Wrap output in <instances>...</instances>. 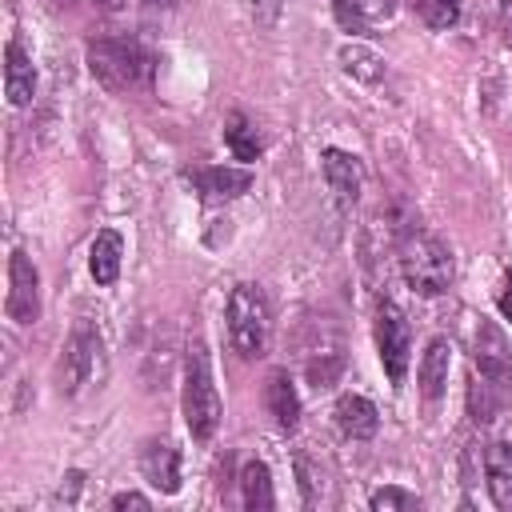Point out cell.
I'll list each match as a JSON object with an SVG mask.
<instances>
[{"mask_svg": "<svg viewBox=\"0 0 512 512\" xmlns=\"http://www.w3.org/2000/svg\"><path fill=\"white\" fill-rule=\"evenodd\" d=\"M112 508H148V496H140V492H116L112 496Z\"/></svg>", "mask_w": 512, "mask_h": 512, "instance_id": "cell-26", "label": "cell"}, {"mask_svg": "<svg viewBox=\"0 0 512 512\" xmlns=\"http://www.w3.org/2000/svg\"><path fill=\"white\" fill-rule=\"evenodd\" d=\"M148 4H164V8H172V4H176V0H148Z\"/></svg>", "mask_w": 512, "mask_h": 512, "instance_id": "cell-28", "label": "cell"}, {"mask_svg": "<svg viewBox=\"0 0 512 512\" xmlns=\"http://www.w3.org/2000/svg\"><path fill=\"white\" fill-rule=\"evenodd\" d=\"M4 312L16 324H32L40 316V272L24 252L8 256V296H4Z\"/></svg>", "mask_w": 512, "mask_h": 512, "instance_id": "cell-7", "label": "cell"}, {"mask_svg": "<svg viewBox=\"0 0 512 512\" xmlns=\"http://www.w3.org/2000/svg\"><path fill=\"white\" fill-rule=\"evenodd\" d=\"M340 64H344V72L356 76L360 84H380V80H384V60H380L372 48L344 44V48H340Z\"/></svg>", "mask_w": 512, "mask_h": 512, "instance_id": "cell-20", "label": "cell"}, {"mask_svg": "<svg viewBox=\"0 0 512 512\" xmlns=\"http://www.w3.org/2000/svg\"><path fill=\"white\" fill-rule=\"evenodd\" d=\"M240 500H244L248 512H268L276 504L272 472H268L264 460H244V468H240Z\"/></svg>", "mask_w": 512, "mask_h": 512, "instance_id": "cell-18", "label": "cell"}, {"mask_svg": "<svg viewBox=\"0 0 512 512\" xmlns=\"http://www.w3.org/2000/svg\"><path fill=\"white\" fill-rule=\"evenodd\" d=\"M504 32H508V40H512V0H504Z\"/></svg>", "mask_w": 512, "mask_h": 512, "instance_id": "cell-27", "label": "cell"}, {"mask_svg": "<svg viewBox=\"0 0 512 512\" xmlns=\"http://www.w3.org/2000/svg\"><path fill=\"white\" fill-rule=\"evenodd\" d=\"M400 276L416 296H440L452 284V252L440 236L416 232L400 248Z\"/></svg>", "mask_w": 512, "mask_h": 512, "instance_id": "cell-5", "label": "cell"}, {"mask_svg": "<svg viewBox=\"0 0 512 512\" xmlns=\"http://www.w3.org/2000/svg\"><path fill=\"white\" fill-rule=\"evenodd\" d=\"M140 472H144V480H148L156 492H164V496L180 492V452H176V444L152 440V444L144 448V456H140Z\"/></svg>", "mask_w": 512, "mask_h": 512, "instance_id": "cell-12", "label": "cell"}, {"mask_svg": "<svg viewBox=\"0 0 512 512\" xmlns=\"http://www.w3.org/2000/svg\"><path fill=\"white\" fill-rule=\"evenodd\" d=\"M4 92H8V104L24 108L36 92V68H32V56L20 48V40H8L4 48Z\"/></svg>", "mask_w": 512, "mask_h": 512, "instance_id": "cell-14", "label": "cell"}, {"mask_svg": "<svg viewBox=\"0 0 512 512\" xmlns=\"http://www.w3.org/2000/svg\"><path fill=\"white\" fill-rule=\"evenodd\" d=\"M228 336H232V348L244 356V360H256L268 352V336H272V312H268V300L256 284H236L228 292Z\"/></svg>", "mask_w": 512, "mask_h": 512, "instance_id": "cell-4", "label": "cell"}, {"mask_svg": "<svg viewBox=\"0 0 512 512\" xmlns=\"http://www.w3.org/2000/svg\"><path fill=\"white\" fill-rule=\"evenodd\" d=\"M332 420L336 428L348 436V440H372L376 428H380V416H376V404L360 392H344L332 408Z\"/></svg>", "mask_w": 512, "mask_h": 512, "instance_id": "cell-11", "label": "cell"}, {"mask_svg": "<svg viewBox=\"0 0 512 512\" xmlns=\"http://www.w3.org/2000/svg\"><path fill=\"white\" fill-rule=\"evenodd\" d=\"M472 364L488 384H512V344L504 336L500 324L484 320L476 324V340H472Z\"/></svg>", "mask_w": 512, "mask_h": 512, "instance_id": "cell-8", "label": "cell"}, {"mask_svg": "<svg viewBox=\"0 0 512 512\" xmlns=\"http://www.w3.org/2000/svg\"><path fill=\"white\" fill-rule=\"evenodd\" d=\"M352 4H356V8H360L368 20H372V24L392 16V0H352Z\"/></svg>", "mask_w": 512, "mask_h": 512, "instance_id": "cell-24", "label": "cell"}, {"mask_svg": "<svg viewBox=\"0 0 512 512\" xmlns=\"http://www.w3.org/2000/svg\"><path fill=\"white\" fill-rule=\"evenodd\" d=\"M120 256H124L120 232H112V228L96 232V240H92V248H88V272H92V280H96V284H116V276H120Z\"/></svg>", "mask_w": 512, "mask_h": 512, "instance_id": "cell-17", "label": "cell"}, {"mask_svg": "<svg viewBox=\"0 0 512 512\" xmlns=\"http://www.w3.org/2000/svg\"><path fill=\"white\" fill-rule=\"evenodd\" d=\"M368 504L376 512H408V508H416V496L404 492V488H380V492H372Z\"/></svg>", "mask_w": 512, "mask_h": 512, "instance_id": "cell-23", "label": "cell"}, {"mask_svg": "<svg viewBox=\"0 0 512 512\" xmlns=\"http://www.w3.org/2000/svg\"><path fill=\"white\" fill-rule=\"evenodd\" d=\"M496 308L504 312V320H512V268L504 272V284H500V292H496Z\"/></svg>", "mask_w": 512, "mask_h": 512, "instance_id": "cell-25", "label": "cell"}, {"mask_svg": "<svg viewBox=\"0 0 512 512\" xmlns=\"http://www.w3.org/2000/svg\"><path fill=\"white\" fill-rule=\"evenodd\" d=\"M376 348H380V364L388 380L400 388L408 376V360H412V328L392 300L376 304Z\"/></svg>", "mask_w": 512, "mask_h": 512, "instance_id": "cell-6", "label": "cell"}, {"mask_svg": "<svg viewBox=\"0 0 512 512\" xmlns=\"http://www.w3.org/2000/svg\"><path fill=\"white\" fill-rule=\"evenodd\" d=\"M448 368H452V344L444 336H432L424 356H420V368H416V380H420V396L424 400H440L444 388H448Z\"/></svg>", "mask_w": 512, "mask_h": 512, "instance_id": "cell-13", "label": "cell"}, {"mask_svg": "<svg viewBox=\"0 0 512 512\" xmlns=\"http://www.w3.org/2000/svg\"><path fill=\"white\" fill-rule=\"evenodd\" d=\"M180 404H184V424H188L192 440H208L216 432L224 408H220L212 360H208V348H204L200 336L184 352V392H180Z\"/></svg>", "mask_w": 512, "mask_h": 512, "instance_id": "cell-1", "label": "cell"}, {"mask_svg": "<svg viewBox=\"0 0 512 512\" xmlns=\"http://www.w3.org/2000/svg\"><path fill=\"white\" fill-rule=\"evenodd\" d=\"M320 164H324V180H328L332 196H336L344 208H352V204L360 200V188H364V168H360V160H356L352 152H344V148H324V152H320Z\"/></svg>", "mask_w": 512, "mask_h": 512, "instance_id": "cell-9", "label": "cell"}, {"mask_svg": "<svg viewBox=\"0 0 512 512\" xmlns=\"http://www.w3.org/2000/svg\"><path fill=\"white\" fill-rule=\"evenodd\" d=\"M108 376V352H104V336L92 324H76L72 336L64 340L60 364H56V388L60 396H80L88 388H100Z\"/></svg>", "mask_w": 512, "mask_h": 512, "instance_id": "cell-2", "label": "cell"}, {"mask_svg": "<svg viewBox=\"0 0 512 512\" xmlns=\"http://www.w3.org/2000/svg\"><path fill=\"white\" fill-rule=\"evenodd\" d=\"M264 404H268L272 420L284 432H292L300 424V396H296V384H292V376L284 368H272L268 372V380H264Z\"/></svg>", "mask_w": 512, "mask_h": 512, "instance_id": "cell-15", "label": "cell"}, {"mask_svg": "<svg viewBox=\"0 0 512 512\" xmlns=\"http://www.w3.org/2000/svg\"><path fill=\"white\" fill-rule=\"evenodd\" d=\"M332 12H336V20H340L344 32H352V36H368L372 32V20L352 0H332Z\"/></svg>", "mask_w": 512, "mask_h": 512, "instance_id": "cell-22", "label": "cell"}, {"mask_svg": "<svg viewBox=\"0 0 512 512\" xmlns=\"http://www.w3.org/2000/svg\"><path fill=\"white\" fill-rule=\"evenodd\" d=\"M88 68L108 92H128L148 80L152 56L132 36H104L88 44Z\"/></svg>", "mask_w": 512, "mask_h": 512, "instance_id": "cell-3", "label": "cell"}, {"mask_svg": "<svg viewBox=\"0 0 512 512\" xmlns=\"http://www.w3.org/2000/svg\"><path fill=\"white\" fill-rule=\"evenodd\" d=\"M224 144H228V152H232L236 160H244V164H252V160L264 152V140H260L256 124H252L244 112H232V116L224 120Z\"/></svg>", "mask_w": 512, "mask_h": 512, "instance_id": "cell-19", "label": "cell"}, {"mask_svg": "<svg viewBox=\"0 0 512 512\" xmlns=\"http://www.w3.org/2000/svg\"><path fill=\"white\" fill-rule=\"evenodd\" d=\"M412 8L424 16L432 28H452L460 20V0H412Z\"/></svg>", "mask_w": 512, "mask_h": 512, "instance_id": "cell-21", "label": "cell"}, {"mask_svg": "<svg viewBox=\"0 0 512 512\" xmlns=\"http://www.w3.org/2000/svg\"><path fill=\"white\" fill-rule=\"evenodd\" d=\"M484 476L496 508H512V440H496L484 448Z\"/></svg>", "mask_w": 512, "mask_h": 512, "instance_id": "cell-16", "label": "cell"}, {"mask_svg": "<svg viewBox=\"0 0 512 512\" xmlns=\"http://www.w3.org/2000/svg\"><path fill=\"white\" fill-rule=\"evenodd\" d=\"M196 192L204 200H236L252 188V172L248 168H232V164H212V168H188L184 172Z\"/></svg>", "mask_w": 512, "mask_h": 512, "instance_id": "cell-10", "label": "cell"}]
</instances>
